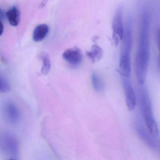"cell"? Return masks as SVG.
<instances>
[{
    "mask_svg": "<svg viewBox=\"0 0 160 160\" xmlns=\"http://www.w3.org/2000/svg\"><path fill=\"white\" fill-rule=\"evenodd\" d=\"M150 17L147 10L143 11L140 21L138 47L135 62L136 75L139 85L144 84L150 58Z\"/></svg>",
    "mask_w": 160,
    "mask_h": 160,
    "instance_id": "1",
    "label": "cell"
},
{
    "mask_svg": "<svg viewBox=\"0 0 160 160\" xmlns=\"http://www.w3.org/2000/svg\"><path fill=\"white\" fill-rule=\"evenodd\" d=\"M133 43V19L131 16L127 19L124 36L120 52L119 69L122 76L130 77L131 72V54Z\"/></svg>",
    "mask_w": 160,
    "mask_h": 160,
    "instance_id": "2",
    "label": "cell"
},
{
    "mask_svg": "<svg viewBox=\"0 0 160 160\" xmlns=\"http://www.w3.org/2000/svg\"><path fill=\"white\" fill-rule=\"evenodd\" d=\"M138 102L142 117L150 132L154 137L159 135L158 125L153 116L151 100L148 88L144 84L139 85Z\"/></svg>",
    "mask_w": 160,
    "mask_h": 160,
    "instance_id": "3",
    "label": "cell"
},
{
    "mask_svg": "<svg viewBox=\"0 0 160 160\" xmlns=\"http://www.w3.org/2000/svg\"><path fill=\"white\" fill-rule=\"evenodd\" d=\"M2 151L10 159L17 160L19 152V144L16 137L10 132L5 133L1 138Z\"/></svg>",
    "mask_w": 160,
    "mask_h": 160,
    "instance_id": "4",
    "label": "cell"
},
{
    "mask_svg": "<svg viewBox=\"0 0 160 160\" xmlns=\"http://www.w3.org/2000/svg\"><path fill=\"white\" fill-rule=\"evenodd\" d=\"M122 16V7H119L114 15L112 24V39L117 46L122 42L125 32Z\"/></svg>",
    "mask_w": 160,
    "mask_h": 160,
    "instance_id": "5",
    "label": "cell"
},
{
    "mask_svg": "<svg viewBox=\"0 0 160 160\" xmlns=\"http://www.w3.org/2000/svg\"><path fill=\"white\" fill-rule=\"evenodd\" d=\"M135 127L136 131L138 137L145 144L152 149H155L157 148V144L153 138V136L150 132L148 128L143 124L142 120L137 116L135 121Z\"/></svg>",
    "mask_w": 160,
    "mask_h": 160,
    "instance_id": "6",
    "label": "cell"
},
{
    "mask_svg": "<svg viewBox=\"0 0 160 160\" xmlns=\"http://www.w3.org/2000/svg\"><path fill=\"white\" fill-rule=\"evenodd\" d=\"M129 78L122 76V83L124 90L126 106L129 110L132 111L134 109L136 105L137 98Z\"/></svg>",
    "mask_w": 160,
    "mask_h": 160,
    "instance_id": "7",
    "label": "cell"
},
{
    "mask_svg": "<svg viewBox=\"0 0 160 160\" xmlns=\"http://www.w3.org/2000/svg\"><path fill=\"white\" fill-rule=\"evenodd\" d=\"M4 114L8 122L16 124L19 122L21 113L18 107L12 102L9 101L4 107Z\"/></svg>",
    "mask_w": 160,
    "mask_h": 160,
    "instance_id": "8",
    "label": "cell"
},
{
    "mask_svg": "<svg viewBox=\"0 0 160 160\" xmlns=\"http://www.w3.org/2000/svg\"><path fill=\"white\" fill-rule=\"evenodd\" d=\"M62 58L71 65L78 66L82 62L83 55L81 50L75 47L66 49L62 54Z\"/></svg>",
    "mask_w": 160,
    "mask_h": 160,
    "instance_id": "9",
    "label": "cell"
},
{
    "mask_svg": "<svg viewBox=\"0 0 160 160\" xmlns=\"http://www.w3.org/2000/svg\"><path fill=\"white\" fill-rule=\"evenodd\" d=\"M49 31V28L46 24L38 25L34 29L32 34L33 41L35 42H41L46 37Z\"/></svg>",
    "mask_w": 160,
    "mask_h": 160,
    "instance_id": "10",
    "label": "cell"
},
{
    "mask_svg": "<svg viewBox=\"0 0 160 160\" xmlns=\"http://www.w3.org/2000/svg\"><path fill=\"white\" fill-rule=\"evenodd\" d=\"M86 55L91 62L95 63L102 59L103 56V50L99 46L94 45L92 46L90 51L87 52Z\"/></svg>",
    "mask_w": 160,
    "mask_h": 160,
    "instance_id": "11",
    "label": "cell"
},
{
    "mask_svg": "<svg viewBox=\"0 0 160 160\" xmlns=\"http://www.w3.org/2000/svg\"><path fill=\"white\" fill-rule=\"evenodd\" d=\"M7 19L11 26L16 27L20 21V12L17 7H12L6 13Z\"/></svg>",
    "mask_w": 160,
    "mask_h": 160,
    "instance_id": "12",
    "label": "cell"
},
{
    "mask_svg": "<svg viewBox=\"0 0 160 160\" xmlns=\"http://www.w3.org/2000/svg\"><path fill=\"white\" fill-rule=\"evenodd\" d=\"M92 83L95 91L101 92L104 89V82L101 77L97 73H92Z\"/></svg>",
    "mask_w": 160,
    "mask_h": 160,
    "instance_id": "13",
    "label": "cell"
},
{
    "mask_svg": "<svg viewBox=\"0 0 160 160\" xmlns=\"http://www.w3.org/2000/svg\"><path fill=\"white\" fill-rule=\"evenodd\" d=\"M42 58L43 65L41 70V73L44 75H46L50 72L51 69V62L47 54H43Z\"/></svg>",
    "mask_w": 160,
    "mask_h": 160,
    "instance_id": "14",
    "label": "cell"
},
{
    "mask_svg": "<svg viewBox=\"0 0 160 160\" xmlns=\"http://www.w3.org/2000/svg\"><path fill=\"white\" fill-rule=\"evenodd\" d=\"M0 92L2 93H7L11 90V86L8 80L4 77H0Z\"/></svg>",
    "mask_w": 160,
    "mask_h": 160,
    "instance_id": "15",
    "label": "cell"
},
{
    "mask_svg": "<svg viewBox=\"0 0 160 160\" xmlns=\"http://www.w3.org/2000/svg\"><path fill=\"white\" fill-rule=\"evenodd\" d=\"M157 42L158 44V49L159 52V66L160 67V29H159L157 32Z\"/></svg>",
    "mask_w": 160,
    "mask_h": 160,
    "instance_id": "16",
    "label": "cell"
},
{
    "mask_svg": "<svg viewBox=\"0 0 160 160\" xmlns=\"http://www.w3.org/2000/svg\"><path fill=\"white\" fill-rule=\"evenodd\" d=\"M48 1L47 0H43L42 2H41V4L39 5V7L40 8H42L43 7H44L46 5Z\"/></svg>",
    "mask_w": 160,
    "mask_h": 160,
    "instance_id": "17",
    "label": "cell"
},
{
    "mask_svg": "<svg viewBox=\"0 0 160 160\" xmlns=\"http://www.w3.org/2000/svg\"><path fill=\"white\" fill-rule=\"evenodd\" d=\"M0 23H1V25H0V27H1V28H0V34H1V35H2L3 32V23H2V20H1Z\"/></svg>",
    "mask_w": 160,
    "mask_h": 160,
    "instance_id": "18",
    "label": "cell"
}]
</instances>
